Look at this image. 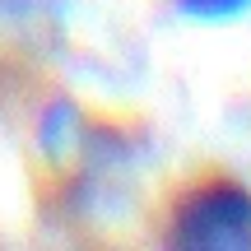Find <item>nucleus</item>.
<instances>
[{
    "label": "nucleus",
    "instance_id": "nucleus-1",
    "mask_svg": "<svg viewBox=\"0 0 251 251\" xmlns=\"http://www.w3.org/2000/svg\"><path fill=\"white\" fill-rule=\"evenodd\" d=\"M168 242L191 251L251 247V186L237 177H205L181 186L168 209Z\"/></svg>",
    "mask_w": 251,
    "mask_h": 251
},
{
    "label": "nucleus",
    "instance_id": "nucleus-2",
    "mask_svg": "<svg viewBox=\"0 0 251 251\" xmlns=\"http://www.w3.org/2000/svg\"><path fill=\"white\" fill-rule=\"evenodd\" d=\"M172 9L196 24H233V19L251 14V0H172Z\"/></svg>",
    "mask_w": 251,
    "mask_h": 251
}]
</instances>
